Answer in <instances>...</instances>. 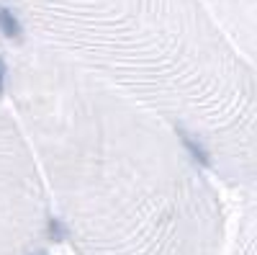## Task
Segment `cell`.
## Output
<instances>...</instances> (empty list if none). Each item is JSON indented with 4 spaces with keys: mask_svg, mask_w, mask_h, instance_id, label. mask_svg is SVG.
Instances as JSON below:
<instances>
[{
    "mask_svg": "<svg viewBox=\"0 0 257 255\" xmlns=\"http://www.w3.org/2000/svg\"><path fill=\"white\" fill-rule=\"evenodd\" d=\"M3 96L72 255L226 252L224 183L170 119L24 39Z\"/></svg>",
    "mask_w": 257,
    "mask_h": 255,
    "instance_id": "1",
    "label": "cell"
},
{
    "mask_svg": "<svg viewBox=\"0 0 257 255\" xmlns=\"http://www.w3.org/2000/svg\"><path fill=\"white\" fill-rule=\"evenodd\" d=\"M52 206L39 162L8 101H0V255H44Z\"/></svg>",
    "mask_w": 257,
    "mask_h": 255,
    "instance_id": "3",
    "label": "cell"
},
{
    "mask_svg": "<svg viewBox=\"0 0 257 255\" xmlns=\"http://www.w3.org/2000/svg\"><path fill=\"white\" fill-rule=\"evenodd\" d=\"M219 24L247 57L257 52V0H206Z\"/></svg>",
    "mask_w": 257,
    "mask_h": 255,
    "instance_id": "4",
    "label": "cell"
},
{
    "mask_svg": "<svg viewBox=\"0 0 257 255\" xmlns=\"http://www.w3.org/2000/svg\"><path fill=\"white\" fill-rule=\"evenodd\" d=\"M24 41L170 119L229 188H254L257 77L206 0H0Z\"/></svg>",
    "mask_w": 257,
    "mask_h": 255,
    "instance_id": "2",
    "label": "cell"
},
{
    "mask_svg": "<svg viewBox=\"0 0 257 255\" xmlns=\"http://www.w3.org/2000/svg\"><path fill=\"white\" fill-rule=\"evenodd\" d=\"M226 255H254V199L244 194V204L234 222V235L226 242Z\"/></svg>",
    "mask_w": 257,
    "mask_h": 255,
    "instance_id": "5",
    "label": "cell"
}]
</instances>
